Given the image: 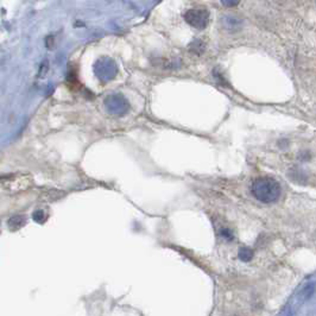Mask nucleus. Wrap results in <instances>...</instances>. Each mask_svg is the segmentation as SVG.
I'll list each match as a JSON object with an SVG mask.
<instances>
[{
	"label": "nucleus",
	"instance_id": "nucleus-1",
	"mask_svg": "<svg viewBox=\"0 0 316 316\" xmlns=\"http://www.w3.org/2000/svg\"><path fill=\"white\" fill-rule=\"evenodd\" d=\"M252 195L264 203H272L280 196V186L271 177H259L251 186Z\"/></svg>",
	"mask_w": 316,
	"mask_h": 316
},
{
	"label": "nucleus",
	"instance_id": "nucleus-2",
	"mask_svg": "<svg viewBox=\"0 0 316 316\" xmlns=\"http://www.w3.org/2000/svg\"><path fill=\"white\" fill-rule=\"evenodd\" d=\"M94 73L99 80H101L102 82H107L117 75L118 68H117L116 62L110 57H102L95 62Z\"/></svg>",
	"mask_w": 316,
	"mask_h": 316
},
{
	"label": "nucleus",
	"instance_id": "nucleus-3",
	"mask_svg": "<svg viewBox=\"0 0 316 316\" xmlns=\"http://www.w3.org/2000/svg\"><path fill=\"white\" fill-rule=\"evenodd\" d=\"M105 107L106 110L114 116H122L126 114V112L130 110V103L120 94H111L105 99Z\"/></svg>",
	"mask_w": 316,
	"mask_h": 316
},
{
	"label": "nucleus",
	"instance_id": "nucleus-4",
	"mask_svg": "<svg viewBox=\"0 0 316 316\" xmlns=\"http://www.w3.org/2000/svg\"><path fill=\"white\" fill-rule=\"evenodd\" d=\"M184 19L189 25L195 29H205L209 21V13L205 9H192L187 11Z\"/></svg>",
	"mask_w": 316,
	"mask_h": 316
},
{
	"label": "nucleus",
	"instance_id": "nucleus-5",
	"mask_svg": "<svg viewBox=\"0 0 316 316\" xmlns=\"http://www.w3.org/2000/svg\"><path fill=\"white\" fill-rule=\"evenodd\" d=\"M222 21H223V25H225V28L228 30H238L241 25V21L239 20L238 18L230 17V16H227V17H223Z\"/></svg>",
	"mask_w": 316,
	"mask_h": 316
},
{
	"label": "nucleus",
	"instance_id": "nucleus-6",
	"mask_svg": "<svg viewBox=\"0 0 316 316\" xmlns=\"http://www.w3.org/2000/svg\"><path fill=\"white\" fill-rule=\"evenodd\" d=\"M205 49H206L205 43L200 40H193V42L189 44V50L192 51V53H194L195 55H198V56L202 55L203 51H205Z\"/></svg>",
	"mask_w": 316,
	"mask_h": 316
},
{
	"label": "nucleus",
	"instance_id": "nucleus-7",
	"mask_svg": "<svg viewBox=\"0 0 316 316\" xmlns=\"http://www.w3.org/2000/svg\"><path fill=\"white\" fill-rule=\"evenodd\" d=\"M25 217H23V215H15V217H12L10 219V221H9V225L10 226H12V227H15V228H19V227H21V226L24 225V223H25Z\"/></svg>",
	"mask_w": 316,
	"mask_h": 316
},
{
	"label": "nucleus",
	"instance_id": "nucleus-8",
	"mask_svg": "<svg viewBox=\"0 0 316 316\" xmlns=\"http://www.w3.org/2000/svg\"><path fill=\"white\" fill-rule=\"evenodd\" d=\"M239 257L242 260H250L252 258V251L249 249H241L240 253H239Z\"/></svg>",
	"mask_w": 316,
	"mask_h": 316
},
{
	"label": "nucleus",
	"instance_id": "nucleus-9",
	"mask_svg": "<svg viewBox=\"0 0 316 316\" xmlns=\"http://www.w3.org/2000/svg\"><path fill=\"white\" fill-rule=\"evenodd\" d=\"M34 219L36 220V221L38 222H43L45 220V214H44V212L43 211H36L34 213Z\"/></svg>",
	"mask_w": 316,
	"mask_h": 316
},
{
	"label": "nucleus",
	"instance_id": "nucleus-10",
	"mask_svg": "<svg viewBox=\"0 0 316 316\" xmlns=\"http://www.w3.org/2000/svg\"><path fill=\"white\" fill-rule=\"evenodd\" d=\"M48 72V61H44L42 64H40V75L43 76L44 73Z\"/></svg>",
	"mask_w": 316,
	"mask_h": 316
},
{
	"label": "nucleus",
	"instance_id": "nucleus-11",
	"mask_svg": "<svg viewBox=\"0 0 316 316\" xmlns=\"http://www.w3.org/2000/svg\"><path fill=\"white\" fill-rule=\"evenodd\" d=\"M45 45H47L49 49H53V47H54V37L53 36L47 37V40H45Z\"/></svg>",
	"mask_w": 316,
	"mask_h": 316
},
{
	"label": "nucleus",
	"instance_id": "nucleus-12",
	"mask_svg": "<svg viewBox=\"0 0 316 316\" xmlns=\"http://www.w3.org/2000/svg\"><path fill=\"white\" fill-rule=\"evenodd\" d=\"M222 5H225V6H237V5H239V1H222Z\"/></svg>",
	"mask_w": 316,
	"mask_h": 316
}]
</instances>
